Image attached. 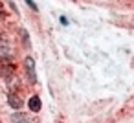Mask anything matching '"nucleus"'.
Returning a JSON list of instances; mask_svg holds the SVG:
<instances>
[{
  "label": "nucleus",
  "instance_id": "1",
  "mask_svg": "<svg viewBox=\"0 0 134 123\" xmlns=\"http://www.w3.org/2000/svg\"><path fill=\"white\" fill-rule=\"evenodd\" d=\"M24 68H26V74H28L30 81H31V83H35V81H37V74H35V61H33L31 57H26V59H24Z\"/></svg>",
  "mask_w": 134,
  "mask_h": 123
},
{
  "label": "nucleus",
  "instance_id": "2",
  "mask_svg": "<svg viewBox=\"0 0 134 123\" xmlns=\"http://www.w3.org/2000/svg\"><path fill=\"white\" fill-rule=\"evenodd\" d=\"M0 74H2V77H4L6 81H9L11 77H15V66H13L11 63L4 61L2 64H0Z\"/></svg>",
  "mask_w": 134,
  "mask_h": 123
},
{
  "label": "nucleus",
  "instance_id": "3",
  "mask_svg": "<svg viewBox=\"0 0 134 123\" xmlns=\"http://www.w3.org/2000/svg\"><path fill=\"white\" fill-rule=\"evenodd\" d=\"M8 103H9V107H11V108L19 110V108L22 107V97H20V96H17L15 92H9V94H8Z\"/></svg>",
  "mask_w": 134,
  "mask_h": 123
},
{
  "label": "nucleus",
  "instance_id": "4",
  "mask_svg": "<svg viewBox=\"0 0 134 123\" xmlns=\"http://www.w3.org/2000/svg\"><path fill=\"white\" fill-rule=\"evenodd\" d=\"M11 123H31V118L28 116V114H24V112H15L13 116H11Z\"/></svg>",
  "mask_w": 134,
  "mask_h": 123
},
{
  "label": "nucleus",
  "instance_id": "5",
  "mask_svg": "<svg viewBox=\"0 0 134 123\" xmlns=\"http://www.w3.org/2000/svg\"><path fill=\"white\" fill-rule=\"evenodd\" d=\"M28 105H30V110H31V112H39L41 107H42V101H41L39 96H33V97L28 101Z\"/></svg>",
  "mask_w": 134,
  "mask_h": 123
},
{
  "label": "nucleus",
  "instance_id": "6",
  "mask_svg": "<svg viewBox=\"0 0 134 123\" xmlns=\"http://www.w3.org/2000/svg\"><path fill=\"white\" fill-rule=\"evenodd\" d=\"M19 33H20L22 42H24V48H30V37H28V31H26V30H20Z\"/></svg>",
  "mask_w": 134,
  "mask_h": 123
},
{
  "label": "nucleus",
  "instance_id": "7",
  "mask_svg": "<svg viewBox=\"0 0 134 123\" xmlns=\"http://www.w3.org/2000/svg\"><path fill=\"white\" fill-rule=\"evenodd\" d=\"M24 2H26V4H28V6H30L33 11H39V8H37V4L33 2V0H24Z\"/></svg>",
  "mask_w": 134,
  "mask_h": 123
},
{
  "label": "nucleus",
  "instance_id": "8",
  "mask_svg": "<svg viewBox=\"0 0 134 123\" xmlns=\"http://www.w3.org/2000/svg\"><path fill=\"white\" fill-rule=\"evenodd\" d=\"M2 19H4V4L0 2V20H2Z\"/></svg>",
  "mask_w": 134,
  "mask_h": 123
}]
</instances>
